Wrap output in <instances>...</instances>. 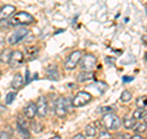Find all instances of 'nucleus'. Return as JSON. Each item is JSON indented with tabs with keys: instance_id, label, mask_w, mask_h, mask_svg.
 <instances>
[{
	"instance_id": "21",
	"label": "nucleus",
	"mask_w": 147,
	"mask_h": 139,
	"mask_svg": "<svg viewBox=\"0 0 147 139\" xmlns=\"http://www.w3.org/2000/svg\"><path fill=\"white\" fill-rule=\"evenodd\" d=\"M17 131H18V133L21 134V137L24 138V139H30L31 134H30V131H28V128H22V127H17Z\"/></svg>"
},
{
	"instance_id": "19",
	"label": "nucleus",
	"mask_w": 147,
	"mask_h": 139,
	"mask_svg": "<svg viewBox=\"0 0 147 139\" xmlns=\"http://www.w3.org/2000/svg\"><path fill=\"white\" fill-rule=\"evenodd\" d=\"M131 99H132V94L129 90H124L123 91V94H121V96H120V101L123 104H127V102H130L131 101Z\"/></svg>"
},
{
	"instance_id": "29",
	"label": "nucleus",
	"mask_w": 147,
	"mask_h": 139,
	"mask_svg": "<svg viewBox=\"0 0 147 139\" xmlns=\"http://www.w3.org/2000/svg\"><path fill=\"white\" fill-rule=\"evenodd\" d=\"M131 80H132L131 76H123V81L124 82H129V81H131Z\"/></svg>"
},
{
	"instance_id": "25",
	"label": "nucleus",
	"mask_w": 147,
	"mask_h": 139,
	"mask_svg": "<svg viewBox=\"0 0 147 139\" xmlns=\"http://www.w3.org/2000/svg\"><path fill=\"white\" fill-rule=\"evenodd\" d=\"M98 112L104 113V114L112 113V112H113V107H110V106H104V107H100V108L98 110Z\"/></svg>"
},
{
	"instance_id": "27",
	"label": "nucleus",
	"mask_w": 147,
	"mask_h": 139,
	"mask_svg": "<svg viewBox=\"0 0 147 139\" xmlns=\"http://www.w3.org/2000/svg\"><path fill=\"white\" fill-rule=\"evenodd\" d=\"M72 139H87V138L82 133H77V134H75V136L72 137Z\"/></svg>"
},
{
	"instance_id": "14",
	"label": "nucleus",
	"mask_w": 147,
	"mask_h": 139,
	"mask_svg": "<svg viewBox=\"0 0 147 139\" xmlns=\"http://www.w3.org/2000/svg\"><path fill=\"white\" fill-rule=\"evenodd\" d=\"M94 80V74L93 72H81L77 75V81L79 82H87V81H93Z\"/></svg>"
},
{
	"instance_id": "23",
	"label": "nucleus",
	"mask_w": 147,
	"mask_h": 139,
	"mask_svg": "<svg viewBox=\"0 0 147 139\" xmlns=\"http://www.w3.org/2000/svg\"><path fill=\"white\" fill-rule=\"evenodd\" d=\"M16 99V92L15 91H12V92H9V94L6 95V97H5V104L6 105H10V104H12V101Z\"/></svg>"
},
{
	"instance_id": "4",
	"label": "nucleus",
	"mask_w": 147,
	"mask_h": 139,
	"mask_svg": "<svg viewBox=\"0 0 147 139\" xmlns=\"http://www.w3.org/2000/svg\"><path fill=\"white\" fill-rule=\"evenodd\" d=\"M96 64H97V58L93 54H91V53L82 54L81 61H80L82 72H92L96 68Z\"/></svg>"
},
{
	"instance_id": "12",
	"label": "nucleus",
	"mask_w": 147,
	"mask_h": 139,
	"mask_svg": "<svg viewBox=\"0 0 147 139\" xmlns=\"http://www.w3.org/2000/svg\"><path fill=\"white\" fill-rule=\"evenodd\" d=\"M25 84V80H24V76L21 75L20 73L15 74V76L12 78V81H11V87L13 90H20L22 86Z\"/></svg>"
},
{
	"instance_id": "30",
	"label": "nucleus",
	"mask_w": 147,
	"mask_h": 139,
	"mask_svg": "<svg viewBox=\"0 0 147 139\" xmlns=\"http://www.w3.org/2000/svg\"><path fill=\"white\" fill-rule=\"evenodd\" d=\"M49 139H61L60 136H55V137H52V138H49Z\"/></svg>"
},
{
	"instance_id": "31",
	"label": "nucleus",
	"mask_w": 147,
	"mask_h": 139,
	"mask_svg": "<svg viewBox=\"0 0 147 139\" xmlns=\"http://www.w3.org/2000/svg\"><path fill=\"white\" fill-rule=\"evenodd\" d=\"M4 108H5V107H4V106H0V112H3Z\"/></svg>"
},
{
	"instance_id": "8",
	"label": "nucleus",
	"mask_w": 147,
	"mask_h": 139,
	"mask_svg": "<svg viewBox=\"0 0 147 139\" xmlns=\"http://www.w3.org/2000/svg\"><path fill=\"white\" fill-rule=\"evenodd\" d=\"M36 108H37V112L36 116H38L39 118H44L48 113V102H47V99L45 97H39L36 102Z\"/></svg>"
},
{
	"instance_id": "26",
	"label": "nucleus",
	"mask_w": 147,
	"mask_h": 139,
	"mask_svg": "<svg viewBox=\"0 0 147 139\" xmlns=\"http://www.w3.org/2000/svg\"><path fill=\"white\" fill-rule=\"evenodd\" d=\"M0 139H11V137L7 132H0Z\"/></svg>"
},
{
	"instance_id": "28",
	"label": "nucleus",
	"mask_w": 147,
	"mask_h": 139,
	"mask_svg": "<svg viewBox=\"0 0 147 139\" xmlns=\"http://www.w3.org/2000/svg\"><path fill=\"white\" fill-rule=\"evenodd\" d=\"M130 139H145V138L142 137L141 134H134L132 137H130Z\"/></svg>"
},
{
	"instance_id": "11",
	"label": "nucleus",
	"mask_w": 147,
	"mask_h": 139,
	"mask_svg": "<svg viewBox=\"0 0 147 139\" xmlns=\"http://www.w3.org/2000/svg\"><path fill=\"white\" fill-rule=\"evenodd\" d=\"M15 11H16V9H15V6H12V5L3 6L1 10H0V18H1V20H5V18L12 16L13 14H15Z\"/></svg>"
},
{
	"instance_id": "3",
	"label": "nucleus",
	"mask_w": 147,
	"mask_h": 139,
	"mask_svg": "<svg viewBox=\"0 0 147 139\" xmlns=\"http://www.w3.org/2000/svg\"><path fill=\"white\" fill-rule=\"evenodd\" d=\"M72 107V102L71 99H65V97H58V100L55 101V107H54V112L58 117H65L66 113L70 111V108Z\"/></svg>"
},
{
	"instance_id": "10",
	"label": "nucleus",
	"mask_w": 147,
	"mask_h": 139,
	"mask_svg": "<svg viewBox=\"0 0 147 139\" xmlns=\"http://www.w3.org/2000/svg\"><path fill=\"white\" fill-rule=\"evenodd\" d=\"M98 127H97V123H88L87 126L85 127V137H88V138H96L98 134Z\"/></svg>"
},
{
	"instance_id": "15",
	"label": "nucleus",
	"mask_w": 147,
	"mask_h": 139,
	"mask_svg": "<svg viewBox=\"0 0 147 139\" xmlns=\"http://www.w3.org/2000/svg\"><path fill=\"white\" fill-rule=\"evenodd\" d=\"M11 53H12V49L4 48L1 52H0V63L9 64V62H10V58H11Z\"/></svg>"
},
{
	"instance_id": "2",
	"label": "nucleus",
	"mask_w": 147,
	"mask_h": 139,
	"mask_svg": "<svg viewBox=\"0 0 147 139\" xmlns=\"http://www.w3.org/2000/svg\"><path fill=\"white\" fill-rule=\"evenodd\" d=\"M100 123H102L103 128L105 131H118L119 128L121 127V119L118 117L115 113H107L103 114L102 119H100Z\"/></svg>"
},
{
	"instance_id": "1",
	"label": "nucleus",
	"mask_w": 147,
	"mask_h": 139,
	"mask_svg": "<svg viewBox=\"0 0 147 139\" xmlns=\"http://www.w3.org/2000/svg\"><path fill=\"white\" fill-rule=\"evenodd\" d=\"M9 26H27L34 22V17L33 15L26 12V11H20V12H15L11 16V18L7 21Z\"/></svg>"
},
{
	"instance_id": "16",
	"label": "nucleus",
	"mask_w": 147,
	"mask_h": 139,
	"mask_svg": "<svg viewBox=\"0 0 147 139\" xmlns=\"http://www.w3.org/2000/svg\"><path fill=\"white\" fill-rule=\"evenodd\" d=\"M135 121H139V119H142L144 122H146V118H147V112H146V108H137L132 113V117Z\"/></svg>"
},
{
	"instance_id": "9",
	"label": "nucleus",
	"mask_w": 147,
	"mask_h": 139,
	"mask_svg": "<svg viewBox=\"0 0 147 139\" xmlns=\"http://www.w3.org/2000/svg\"><path fill=\"white\" fill-rule=\"evenodd\" d=\"M24 62H25V54L22 53L21 50H12L9 64H10L12 68H17V67L22 65Z\"/></svg>"
},
{
	"instance_id": "17",
	"label": "nucleus",
	"mask_w": 147,
	"mask_h": 139,
	"mask_svg": "<svg viewBox=\"0 0 147 139\" xmlns=\"http://www.w3.org/2000/svg\"><path fill=\"white\" fill-rule=\"evenodd\" d=\"M47 76L50 79V80H58L59 79V73H58V68L54 67V69H48L47 70Z\"/></svg>"
},
{
	"instance_id": "20",
	"label": "nucleus",
	"mask_w": 147,
	"mask_h": 139,
	"mask_svg": "<svg viewBox=\"0 0 147 139\" xmlns=\"http://www.w3.org/2000/svg\"><path fill=\"white\" fill-rule=\"evenodd\" d=\"M132 131L135 132V134H141L146 132V122H141L139 124H135V127L132 128Z\"/></svg>"
},
{
	"instance_id": "5",
	"label": "nucleus",
	"mask_w": 147,
	"mask_h": 139,
	"mask_svg": "<svg viewBox=\"0 0 147 139\" xmlns=\"http://www.w3.org/2000/svg\"><path fill=\"white\" fill-rule=\"evenodd\" d=\"M30 33V30L26 29V27H21V29H17L12 32V33L9 36L7 42L10 46H15L17 43H20L21 41H24Z\"/></svg>"
},
{
	"instance_id": "6",
	"label": "nucleus",
	"mask_w": 147,
	"mask_h": 139,
	"mask_svg": "<svg viewBox=\"0 0 147 139\" xmlns=\"http://www.w3.org/2000/svg\"><path fill=\"white\" fill-rule=\"evenodd\" d=\"M92 100V95L88 91H79L75 95V97L71 100L72 102V107H82L86 106L87 104H90Z\"/></svg>"
},
{
	"instance_id": "7",
	"label": "nucleus",
	"mask_w": 147,
	"mask_h": 139,
	"mask_svg": "<svg viewBox=\"0 0 147 139\" xmlns=\"http://www.w3.org/2000/svg\"><path fill=\"white\" fill-rule=\"evenodd\" d=\"M81 57H82V52L81 50H74L69 54V57L66 58L65 63H64V68L66 69V70H74L77 64L80 63L81 61Z\"/></svg>"
},
{
	"instance_id": "18",
	"label": "nucleus",
	"mask_w": 147,
	"mask_h": 139,
	"mask_svg": "<svg viewBox=\"0 0 147 139\" xmlns=\"http://www.w3.org/2000/svg\"><path fill=\"white\" fill-rule=\"evenodd\" d=\"M121 124L124 126V128H125V129H132L135 127L136 121L134 118H124V121L121 122Z\"/></svg>"
},
{
	"instance_id": "32",
	"label": "nucleus",
	"mask_w": 147,
	"mask_h": 139,
	"mask_svg": "<svg viewBox=\"0 0 147 139\" xmlns=\"http://www.w3.org/2000/svg\"><path fill=\"white\" fill-rule=\"evenodd\" d=\"M0 100H1V95H0Z\"/></svg>"
},
{
	"instance_id": "13",
	"label": "nucleus",
	"mask_w": 147,
	"mask_h": 139,
	"mask_svg": "<svg viewBox=\"0 0 147 139\" xmlns=\"http://www.w3.org/2000/svg\"><path fill=\"white\" fill-rule=\"evenodd\" d=\"M36 112H37V108H36V104H34V102H30V104L24 108V114H25V117L28 118V119L34 118Z\"/></svg>"
},
{
	"instance_id": "33",
	"label": "nucleus",
	"mask_w": 147,
	"mask_h": 139,
	"mask_svg": "<svg viewBox=\"0 0 147 139\" xmlns=\"http://www.w3.org/2000/svg\"><path fill=\"white\" fill-rule=\"evenodd\" d=\"M0 75H1V70H0Z\"/></svg>"
},
{
	"instance_id": "24",
	"label": "nucleus",
	"mask_w": 147,
	"mask_h": 139,
	"mask_svg": "<svg viewBox=\"0 0 147 139\" xmlns=\"http://www.w3.org/2000/svg\"><path fill=\"white\" fill-rule=\"evenodd\" d=\"M136 105L139 108H146V96L139 97V99L136 100Z\"/></svg>"
},
{
	"instance_id": "22",
	"label": "nucleus",
	"mask_w": 147,
	"mask_h": 139,
	"mask_svg": "<svg viewBox=\"0 0 147 139\" xmlns=\"http://www.w3.org/2000/svg\"><path fill=\"white\" fill-rule=\"evenodd\" d=\"M98 139H113V136L110 134V132H108V131H99L98 132Z\"/></svg>"
}]
</instances>
